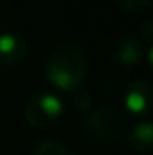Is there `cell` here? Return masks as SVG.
<instances>
[{
  "label": "cell",
  "mask_w": 153,
  "mask_h": 155,
  "mask_svg": "<svg viewBox=\"0 0 153 155\" xmlns=\"http://www.w3.org/2000/svg\"><path fill=\"white\" fill-rule=\"evenodd\" d=\"M74 105L79 110H90L92 107V96L86 90H74Z\"/></svg>",
  "instance_id": "cell-9"
},
{
  "label": "cell",
  "mask_w": 153,
  "mask_h": 155,
  "mask_svg": "<svg viewBox=\"0 0 153 155\" xmlns=\"http://www.w3.org/2000/svg\"><path fill=\"white\" fill-rule=\"evenodd\" d=\"M86 72V54L85 49L76 41H63L56 45L47 58L45 74L49 83L58 90L74 92L79 88Z\"/></svg>",
  "instance_id": "cell-1"
},
{
  "label": "cell",
  "mask_w": 153,
  "mask_h": 155,
  "mask_svg": "<svg viewBox=\"0 0 153 155\" xmlns=\"http://www.w3.org/2000/svg\"><path fill=\"white\" fill-rule=\"evenodd\" d=\"M132 146L135 150L141 152H150L153 146V126L150 121H141L137 124H133V128L130 130L128 135Z\"/></svg>",
  "instance_id": "cell-7"
},
{
  "label": "cell",
  "mask_w": 153,
  "mask_h": 155,
  "mask_svg": "<svg viewBox=\"0 0 153 155\" xmlns=\"http://www.w3.org/2000/svg\"><path fill=\"white\" fill-rule=\"evenodd\" d=\"M122 116L112 105H101L90 110L83 119V128L88 135L101 141H115L122 132Z\"/></svg>",
  "instance_id": "cell-3"
},
{
  "label": "cell",
  "mask_w": 153,
  "mask_h": 155,
  "mask_svg": "<svg viewBox=\"0 0 153 155\" xmlns=\"http://www.w3.org/2000/svg\"><path fill=\"white\" fill-rule=\"evenodd\" d=\"M139 40L146 45H151L153 41V22L151 20H144L139 27Z\"/></svg>",
  "instance_id": "cell-10"
},
{
  "label": "cell",
  "mask_w": 153,
  "mask_h": 155,
  "mask_svg": "<svg viewBox=\"0 0 153 155\" xmlns=\"http://www.w3.org/2000/svg\"><path fill=\"white\" fill-rule=\"evenodd\" d=\"M117 2L128 11H141L150 4V0H117Z\"/></svg>",
  "instance_id": "cell-11"
},
{
  "label": "cell",
  "mask_w": 153,
  "mask_h": 155,
  "mask_svg": "<svg viewBox=\"0 0 153 155\" xmlns=\"http://www.w3.org/2000/svg\"><path fill=\"white\" fill-rule=\"evenodd\" d=\"M27 56V41L13 31L0 33V63L15 65Z\"/></svg>",
  "instance_id": "cell-6"
},
{
  "label": "cell",
  "mask_w": 153,
  "mask_h": 155,
  "mask_svg": "<svg viewBox=\"0 0 153 155\" xmlns=\"http://www.w3.org/2000/svg\"><path fill=\"white\" fill-rule=\"evenodd\" d=\"M31 155H70V153H69V150H67L61 143L47 139V141L38 143V144L33 148Z\"/></svg>",
  "instance_id": "cell-8"
},
{
  "label": "cell",
  "mask_w": 153,
  "mask_h": 155,
  "mask_svg": "<svg viewBox=\"0 0 153 155\" xmlns=\"http://www.w3.org/2000/svg\"><path fill=\"white\" fill-rule=\"evenodd\" d=\"M144 43L135 35H124L115 41L112 49V58L121 67H137L144 60Z\"/></svg>",
  "instance_id": "cell-4"
},
{
  "label": "cell",
  "mask_w": 153,
  "mask_h": 155,
  "mask_svg": "<svg viewBox=\"0 0 153 155\" xmlns=\"http://www.w3.org/2000/svg\"><path fill=\"white\" fill-rule=\"evenodd\" d=\"M63 110L65 107L58 94L38 92L31 96V99L27 101L24 116L25 121L34 128H49L54 123H58V119L63 116Z\"/></svg>",
  "instance_id": "cell-2"
},
{
  "label": "cell",
  "mask_w": 153,
  "mask_h": 155,
  "mask_svg": "<svg viewBox=\"0 0 153 155\" xmlns=\"http://www.w3.org/2000/svg\"><path fill=\"white\" fill-rule=\"evenodd\" d=\"M124 108L132 114H146L150 112L153 103V88L151 83L146 79H135L128 85L122 96Z\"/></svg>",
  "instance_id": "cell-5"
}]
</instances>
